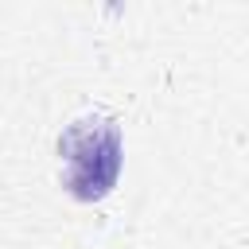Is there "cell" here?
Here are the masks:
<instances>
[{"mask_svg": "<svg viewBox=\"0 0 249 249\" xmlns=\"http://www.w3.org/2000/svg\"><path fill=\"white\" fill-rule=\"evenodd\" d=\"M124 163V136L113 117H78L58 136V179L78 202L105 198Z\"/></svg>", "mask_w": 249, "mask_h": 249, "instance_id": "6da1fadb", "label": "cell"}]
</instances>
